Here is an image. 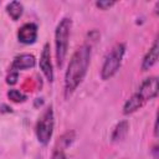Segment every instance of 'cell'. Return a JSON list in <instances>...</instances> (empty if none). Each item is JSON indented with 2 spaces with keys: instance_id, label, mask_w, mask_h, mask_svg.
Masks as SVG:
<instances>
[{
  "instance_id": "8992f818",
  "label": "cell",
  "mask_w": 159,
  "mask_h": 159,
  "mask_svg": "<svg viewBox=\"0 0 159 159\" xmlns=\"http://www.w3.org/2000/svg\"><path fill=\"white\" fill-rule=\"evenodd\" d=\"M39 67L41 70V72L43 73V76L46 77V80L51 83L53 82V67H52V62H51V48H50V43L46 42L42 47L41 55H40V61H39Z\"/></svg>"
},
{
  "instance_id": "9c48e42d",
  "label": "cell",
  "mask_w": 159,
  "mask_h": 159,
  "mask_svg": "<svg viewBox=\"0 0 159 159\" xmlns=\"http://www.w3.org/2000/svg\"><path fill=\"white\" fill-rule=\"evenodd\" d=\"M158 53H159V46H158V41L155 40L154 43L152 45V47L148 50V52L145 53V56L143 57L142 60V65H140V68L142 71H148L150 70L158 61Z\"/></svg>"
},
{
  "instance_id": "ba28073f",
  "label": "cell",
  "mask_w": 159,
  "mask_h": 159,
  "mask_svg": "<svg viewBox=\"0 0 159 159\" xmlns=\"http://www.w3.org/2000/svg\"><path fill=\"white\" fill-rule=\"evenodd\" d=\"M36 66V58L31 53H20L14 57L12 63H11V71H24V70H30Z\"/></svg>"
},
{
  "instance_id": "277c9868",
  "label": "cell",
  "mask_w": 159,
  "mask_h": 159,
  "mask_svg": "<svg viewBox=\"0 0 159 159\" xmlns=\"http://www.w3.org/2000/svg\"><path fill=\"white\" fill-rule=\"evenodd\" d=\"M125 50H127L125 43L118 42L107 53V56L103 61V65L101 67V78L103 81L112 78L119 71V68L122 66L123 57L125 55Z\"/></svg>"
},
{
  "instance_id": "e0dca14e",
  "label": "cell",
  "mask_w": 159,
  "mask_h": 159,
  "mask_svg": "<svg viewBox=\"0 0 159 159\" xmlns=\"http://www.w3.org/2000/svg\"><path fill=\"white\" fill-rule=\"evenodd\" d=\"M154 137L155 138L158 137V118H155V122H154Z\"/></svg>"
},
{
  "instance_id": "5b68a950",
  "label": "cell",
  "mask_w": 159,
  "mask_h": 159,
  "mask_svg": "<svg viewBox=\"0 0 159 159\" xmlns=\"http://www.w3.org/2000/svg\"><path fill=\"white\" fill-rule=\"evenodd\" d=\"M53 128H55V114H53V108L52 106H48L42 114L39 117L35 127V133L36 138L40 144L47 145L52 138L53 134Z\"/></svg>"
},
{
  "instance_id": "30bf717a",
  "label": "cell",
  "mask_w": 159,
  "mask_h": 159,
  "mask_svg": "<svg viewBox=\"0 0 159 159\" xmlns=\"http://www.w3.org/2000/svg\"><path fill=\"white\" fill-rule=\"evenodd\" d=\"M128 132H129V123H128V120L123 119L116 124V127L112 132V135H111V140L113 143L120 142L127 137Z\"/></svg>"
},
{
  "instance_id": "2e32d148",
  "label": "cell",
  "mask_w": 159,
  "mask_h": 159,
  "mask_svg": "<svg viewBox=\"0 0 159 159\" xmlns=\"http://www.w3.org/2000/svg\"><path fill=\"white\" fill-rule=\"evenodd\" d=\"M0 113H12V108L7 104H1L0 106Z\"/></svg>"
},
{
  "instance_id": "3957f363",
  "label": "cell",
  "mask_w": 159,
  "mask_h": 159,
  "mask_svg": "<svg viewBox=\"0 0 159 159\" xmlns=\"http://www.w3.org/2000/svg\"><path fill=\"white\" fill-rule=\"evenodd\" d=\"M71 29H72V20L70 17H63L60 20L55 30V56H56L57 66L60 68L63 66L67 56Z\"/></svg>"
},
{
  "instance_id": "4fadbf2b",
  "label": "cell",
  "mask_w": 159,
  "mask_h": 159,
  "mask_svg": "<svg viewBox=\"0 0 159 159\" xmlns=\"http://www.w3.org/2000/svg\"><path fill=\"white\" fill-rule=\"evenodd\" d=\"M94 5H96L98 9H101V10H108V9H111L112 6H114V5H116V1L99 0V1H96V2H94Z\"/></svg>"
},
{
  "instance_id": "7a4b0ae2",
  "label": "cell",
  "mask_w": 159,
  "mask_h": 159,
  "mask_svg": "<svg viewBox=\"0 0 159 159\" xmlns=\"http://www.w3.org/2000/svg\"><path fill=\"white\" fill-rule=\"evenodd\" d=\"M158 77L150 76L145 78L137 89V92H134L123 104V114L128 116L140 109L148 101L158 97Z\"/></svg>"
},
{
  "instance_id": "7c38bea8",
  "label": "cell",
  "mask_w": 159,
  "mask_h": 159,
  "mask_svg": "<svg viewBox=\"0 0 159 159\" xmlns=\"http://www.w3.org/2000/svg\"><path fill=\"white\" fill-rule=\"evenodd\" d=\"M6 96H7V98H9L11 102H14V103H22V102H25V101L27 99V96H26V94H24L21 91L15 89V88L9 89L7 93H6Z\"/></svg>"
},
{
  "instance_id": "5bb4252c",
  "label": "cell",
  "mask_w": 159,
  "mask_h": 159,
  "mask_svg": "<svg viewBox=\"0 0 159 159\" xmlns=\"http://www.w3.org/2000/svg\"><path fill=\"white\" fill-rule=\"evenodd\" d=\"M17 80H19V72H16V71H10V73L6 76V83L9 86L16 84Z\"/></svg>"
},
{
  "instance_id": "6da1fadb",
  "label": "cell",
  "mask_w": 159,
  "mask_h": 159,
  "mask_svg": "<svg viewBox=\"0 0 159 159\" xmlns=\"http://www.w3.org/2000/svg\"><path fill=\"white\" fill-rule=\"evenodd\" d=\"M91 55H92L91 46L84 43L80 46L71 56L63 78L65 98H70L84 80L91 63Z\"/></svg>"
},
{
  "instance_id": "8fae6325",
  "label": "cell",
  "mask_w": 159,
  "mask_h": 159,
  "mask_svg": "<svg viewBox=\"0 0 159 159\" xmlns=\"http://www.w3.org/2000/svg\"><path fill=\"white\" fill-rule=\"evenodd\" d=\"M6 12L14 21H17L24 14V5L20 1H16V0L10 1L6 5Z\"/></svg>"
},
{
  "instance_id": "52a82bcc",
  "label": "cell",
  "mask_w": 159,
  "mask_h": 159,
  "mask_svg": "<svg viewBox=\"0 0 159 159\" xmlns=\"http://www.w3.org/2000/svg\"><path fill=\"white\" fill-rule=\"evenodd\" d=\"M39 29L35 22H26L17 30V40L24 45H32L37 40Z\"/></svg>"
},
{
  "instance_id": "9a60e30c",
  "label": "cell",
  "mask_w": 159,
  "mask_h": 159,
  "mask_svg": "<svg viewBox=\"0 0 159 159\" xmlns=\"http://www.w3.org/2000/svg\"><path fill=\"white\" fill-rule=\"evenodd\" d=\"M51 159H67V157L62 149H55L51 155Z\"/></svg>"
}]
</instances>
